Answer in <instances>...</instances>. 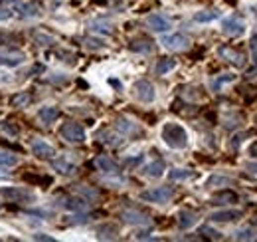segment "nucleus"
I'll use <instances>...</instances> for the list:
<instances>
[{"label": "nucleus", "mask_w": 257, "mask_h": 242, "mask_svg": "<svg viewBox=\"0 0 257 242\" xmlns=\"http://www.w3.org/2000/svg\"><path fill=\"white\" fill-rule=\"evenodd\" d=\"M162 141L170 147V149H184L188 145V133L182 125L178 123H166L160 131Z\"/></svg>", "instance_id": "f257e3e1"}, {"label": "nucleus", "mask_w": 257, "mask_h": 242, "mask_svg": "<svg viewBox=\"0 0 257 242\" xmlns=\"http://www.w3.org/2000/svg\"><path fill=\"white\" fill-rule=\"evenodd\" d=\"M174 191L170 187H154V189H148V191H142L140 193V201H146V203H156V205H164L172 199Z\"/></svg>", "instance_id": "f03ea898"}, {"label": "nucleus", "mask_w": 257, "mask_h": 242, "mask_svg": "<svg viewBox=\"0 0 257 242\" xmlns=\"http://www.w3.org/2000/svg\"><path fill=\"white\" fill-rule=\"evenodd\" d=\"M60 133H62V137L67 143H73V145H79V143L85 141V131L77 123H64L62 129H60Z\"/></svg>", "instance_id": "7ed1b4c3"}, {"label": "nucleus", "mask_w": 257, "mask_h": 242, "mask_svg": "<svg viewBox=\"0 0 257 242\" xmlns=\"http://www.w3.org/2000/svg\"><path fill=\"white\" fill-rule=\"evenodd\" d=\"M0 197H4L6 201H12V203H32L34 201V195L26 189H20V187L0 189Z\"/></svg>", "instance_id": "20e7f679"}, {"label": "nucleus", "mask_w": 257, "mask_h": 242, "mask_svg": "<svg viewBox=\"0 0 257 242\" xmlns=\"http://www.w3.org/2000/svg\"><path fill=\"white\" fill-rule=\"evenodd\" d=\"M160 44L170 52H180L190 46V40L184 34H166V36H162Z\"/></svg>", "instance_id": "39448f33"}, {"label": "nucleus", "mask_w": 257, "mask_h": 242, "mask_svg": "<svg viewBox=\"0 0 257 242\" xmlns=\"http://www.w3.org/2000/svg\"><path fill=\"white\" fill-rule=\"evenodd\" d=\"M134 97L142 103H152L154 97H156V91H154V85L146 80H140L134 83Z\"/></svg>", "instance_id": "423d86ee"}, {"label": "nucleus", "mask_w": 257, "mask_h": 242, "mask_svg": "<svg viewBox=\"0 0 257 242\" xmlns=\"http://www.w3.org/2000/svg\"><path fill=\"white\" fill-rule=\"evenodd\" d=\"M121 219H123L127 225H134V227H148V225H150L148 215H144V213H140V211H132V209L123 211V213H121Z\"/></svg>", "instance_id": "0eeeda50"}, {"label": "nucleus", "mask_w": 257, "mask_h": 242, "mask_svg": "<svg viewBox=\"0 0 257 242\" xmlns=\"http://www.w3.org/2000/svg\"><path fill=\"white\" fill-rule=\"evenodd\" d=\"M12 8H14V12H18L20 18H36V16H40V8L36 4H32V2H26V0L14 2Z\"/></svg>", "instance_id": "6e6552de"}, {"label": "nucleus", "mask_w": 257, "mask_h": 242, "mask_svg": "<svg viewBox=\"0 0 257 242\" xmlns=\"http://www.w3.org/2000/svg\"><path fill=\"white\" fill-rule=\"evenodd\" d=\"M244 28H246V24H244V20L238 18V16H230V18H226V20L222 22V30H224V34H228V36H240V34H244Z\"/></svg>", "instance_id": "1a4fd4ad"}, {"label": "nucleus", "mask_w": 257, "mask_h": 242, "mask_svg": "<svg viewBox=\"0 0 257 242\" xmlns=\"http://www.w3.org/2000/svg\"><path fill=\"white\" fill-rule=\"evenodd\" d=\"M26 60V56L22 52H16V50H6V52H0V66H6V68H16V66H22Z\"/></svg>", "instance_id": "9d476101"}, {"label": "nucleus", "mask_w": 257, "mask_h": 242, "mask_svg": "<svg viewBox=\"0 0 257 242\" xmlns=\"http://www.w3.org/2000/svg\"><path fill=\"white\" fill-rule=\"evenodd\" d=\"M146 26L152 30V32H166L172 28V22L168 18H164L162 14H150L146 18Z\"/></svg>", "instance_id": "9b49d317"}, {"label": "nucleus", "mask_w": 257, "mask_h": 242, "mask_svg": "<svg viewBox=\"0 0 257 242\" xmlns=\"http://www.w3.org/2000/svg\"><path fill=\"white\" fill-rule=\"evenodd\" d=\"M244 213L238 211V209H228V211H218V213H212L210 215V221L212 223H234L238 219H242Z\"/></svg>", "instance_id": "f8f14e48"}, {"label": "nucleus", "mask_w": 257, "mask_h": 242, "mask_svg": "<svg viewBox=\"0 0 257 242\" xmlns=\"http://www.w3.org/2000/svg\"><path fill=\"white\" fill-rule=\"evenodd\" d=\"M220 56H222L224 60H228L230 64L238 66V68L246 66V58H244V54H242V52H238V50H234V48H230V46H222V48H220Z\"/></svg>", "instance_id": "ddd939ff"}, {"label": "nucleus", "mask_w": 257, "mask_h": 242, "mask_svg": "<svg viewBox=\"0 0 257 242\" xmlns=\"http://www.w3.org/2000/svg\"><path fill=\"white\" fill-rule=\"evenodd\" d=\"M32 153H34L36 157H40V159H52V157L56 155V149H54L50 143H46L44 139H36V141L32 143Z\"/></svg>", "instance_id": "4468645a"}, {"label": "nucleus", "mask_w": 257, "mask_h": 242, "mask_svg": "<svg viewBox=\"0 0 257 242\" xmlns=\"http://www.w3.org/2000/svg\"><path fill=\"white\" fill-rule=\"evenodd\" d=\"M95 167H97L101 173H107V175H117V173H119V165H117L111 157H107V155H99V157L95 159Z\"/></svg>", "instance_id": "2eb2a0df"}, {"label": "nucleus", "mask_w": 257, "mask_h": 242, "mask_svg": "<svg viewBox=\"0 0 257 242\" xmlns=\"http://www.w3.org/2000/svg\"><path fill=\"white\" fill-rule=\"evenodd\" d=\"M93 32H97V34H107V36H111L113 34V22L111 20H105V18H95V20H91L89 24H87Z\"/></svg>", "instance_id": "dca6fc26"}, {"label": "nucleus", "mask_w": 257, "mask_h": 242, "mask_svg": "<svg viewBox=\"0 0 257 242\" xmlns=\"http://www.w3.org/2000/svg\"><path fill=\"white\" fill-rule=\"evenodd\" d=\"M38 117H40V121H42L44 125H52V123L60 117V109H58L56 105H46V107H42V109L38 111Z\"/></svg>", "instance_id": "f3484780"}, {"label": "nucleus", "mask_w": 257, "mask_h": 242, "mask_svg": "<svg viewBox=\"0 0 257 242\" xmlns=\"http://www.w3.org/2000/svg\"><path fill=\"white\" fill-rule=\"evenodd\" d=\"M64 209H67V211H75V213H79V211H85L87 209V199H79V197H67V199H62V203H60Z\"/></svg>", "instance_id": "a211bd4d"}, {"label": "nucleus", "mask_w": 257, "mask_h": 242, "mask_svg": "<svg viewBox=\"0 0 257 242\" xmlns=\"http://www.w3.org/2000/svg\"><path fill=\"white\" fill-rule=\"evenodd\" d=\"M238 201H240V197L234 191H220L212 197V205H232V203H238Z\"/></svg>", "instance_id": "6ab92c4d"}, {"label": "nucleus", "mask_w": 257, "mask_h": 242, "mask_svg": "<svg viewBox=\"0 0 257 242\" xmlns=\"http://www.w3.org/2000/svg\"><path fill=\"white\" fill-rule=\"evenodd\" d=\"M52 167H54L60 175H65V177L75 173V165H73V163H69V161H67V159H64V157L54 159V161H52Z\"/></svg>", "instance_id": "aec40b11"}, {"label": "nucleus", "mask_w": 257, "mask_h": 242, "mask_svg": "<svg viewBox=\"0 0 257 242\" xmlns=\"http://www.w3.org/2000/svg\"><path fill=\"white\" fill-rule=\"evenodd\" d=\"M142 173L146 175V177H150V179H158V177H162L164 175V163L158 159V161H152V163H148L144 169H142Z\"/></svg>", "instance_id": "412c9836"}, {"label": "nucleus", "mask_w": 257, "mask_h": 242, "mask_svg": "<svg viewBox=\"0 0 257 242\" xmlns=\"http://www.w3.org/2000/svg\"><path fill=\"white\" fill-rule=\"evenodd\" d=\"M196 221H198V215L192 213V211H180L178 213V225H180V229H192L196 225Z\"/></svg>", "instance_id": "4be33fe9"}, {"label": "nucleus", "mask_w": 257, "mask_h": 242, "mask_svg": "<svg viewBox=\"0 0 257 242\" xmlns=\"http://www.w3.org/2000/svg\"><path fill=\"white\" fill-rule=\"evenodd\" d=\"M128 48H130L132 52H138V54H148V52H152V42L140 38V40H132Z\"/></svg>", "instance_id": "5701e85b"}, {"label": "nucleus", "mask_w": 257, "mask_h": 242, "mask_svg": "<svg viewBox=\"0 0 257 242\" xmlns=\"http://www.w3.org/2000/svg\"><path fill=\"white\" fill-rule=\"evenodd\" d=\"M97 237L101 241H113V239H117V227L115 225H103V227L97 229Z\"/></svg>", "instance_id": "b1692460"}, {"label": "nucleus", "mask_w": 257, "mask_h": 242, "mask_svg": "<svg viewBox=\"0 0 257 242\" xmlns=\"http://www.w3.org/2000/svg\"><path fill=\"white\" fill-rule=\"evenodd\" d=\"M176 68V62L174 60H170V58H162V60H158V64H156V68H154V72L158 74V76H164V74H168L170 70H174Z\"/></svg>", "instance_id": "393cba45"}, {"label": "nucleus", "mask_w": 257, "mask_h": 242, "mask_svg": "<svg viewBox=\"0 0 257 242\" xmlns=\"http://www.w3.org/2000/svg\"><path fill=\"white\" fill-rule=\"evenodd\" d=\"M234 80H236V76H234V74H224V76H218V78H214L210 85H212V89H214V91H220V89H222L226 83H232Z\"/></svg>", "instance_id": "a878e982"}, {"label": "nucleus", "mask_w": 257, "mask_h": 242, "mask_svg": "<svg viewBox=\"0 0 257 242\" xmlns=\"http://www.w3.org/2000/svg\"><path fill=\"white\" fill-rule=\"evenodd\" d=\"M117 129H119L121 133H125V135H130V133H136V131H138L136 123L128 121L127 117H119V119H117Z\"/></svg>", "instance_id": "bb28decb"}, {"label": "nucleus", "mask_w": 257, "mask_h": 242, "mask_svg": "<svg viewBox=\"0 0 257 242\" xmlns=\"http://www.w3.org/2000/svg\"><path fill=\"white\" fill-rule=\"evenodd\" d=\"M220 18V12L218 10H202V12H196L194 14V20L196 22H214Z\"/></svg>", "instance_id": "cd10ccee"}, {"label": "nucleus", "mask_w": 257, "mask_h": 242, "mask_svg": "<svg viewBox=\"0 0 257 242\" xmlns=\"http://www.w3.org/2000/svg\"><path fill=\"white\" fill-rule=\"evenodd\" d=\"M0 165L2 167H14V165H18V157L10 151H0Z\"/></svg>", "instance_id": "c85d7f7f"}, {"label": "nucleus", "mask_w": 257, "mask_h": 242, "mask_svg": "<svg viewBox=\"0 0 257 242\" xmlns=\"http://www.w3.org/2000/svg\"><path fill=\"white\" fill-rule=\"evenodd\" d=\"M194 173L188 171V169H172L170 171V179L172 181H186V179H192Z\"/></svg>", "instance_id": "c756f323"}, {"label": "nucleus", "mask_w": 257, "mask_h": 242, "mask_svg": "<svg viewBox=\"0 0 257 242\" xmlns=\"http://www.w3.org/2000/svg\"><path fill=\"white\" fill-rule=\"evenodd\" d=\"M30 101H32L30 93H18L12 97V107H26Z\"/></svg>", "instance_id": "7c9ffc66"}, {"label": "nucleus", "mask_w": 257, "mask_h": 242, "mask_svg": "<svg viewBox=\"0 0 257 242\" xmlns=\"http://www.w3.org/2000/svg\"><path fill=\"white\" fill-rule=\"evenodd\" d=\"M99 139H101L103 143H109V145H119V143H121V137H119V135H115V133H111V131H103V133H99Z\"/></svg>", "instance_id": "2f4dec72"}, {"label": "nucleus", "mask_w": 257, "mask_h": 242, "mask_svg": "<svg viewBox=\"0 0 257 242\" xmlns=\"http://www.w3.org/2000/svg\"><path fill=\"white\" fill-rule=\"evenodd\" d=\"M214 185H232V179H228V177H222V175H214V177H210L208 179V187H214Z\"/></svg>", "instance_id": "473e14b6"}, {"label": "nucleus", "mask_w": 257, "mask_h": 242, "mask_svg": "<svg viewBox=\"0 0 257 242\" xmlns=\"http://www.w3.org/2000/svg\"><path fill=\"white\" fill-rule=\"evenodd\" d=\"M85 46L89 50H101V48H105V42L99 38H85Z\"/></svg>", "instance_id": "72a5a7b5"}, {"label": "nucleus", "mask_w": 257, "mask_h": 242, "mask_svg": "<svg viewBox=\"0 0 257 242\" xmlns=\"http://www.w3.org/2000/svg\"><path fill=\"white\" fill-rule=\"evenodd\" d=\"M200 235H204V237H208V239H212V241H220V239H222V235H220L218 231L210 229V227H202V229H200Z\"/></svg>", "instance_id": "f704fd0d"}, {"label": "nucleus", "mask_w": 257, "mask_h": 242, "mask_svg": "<svg viewBox=\"0 0 257 242\" xmlns=\"http://www.w3.org/2000/svg\"><path fill=\"white\" fill-rule=\"evenodd\" d=\"M236 241H256V235L252 229H242L238 235H236Z\"/></svg>", "instance_id": "c9c22d12"}, {"label": "nucleus", "mask_w": 257, "mask_h": 242, "mask_svg": "<svg viewBox=\"0 0 257 242\" xmlns=\"http://www.w3.org/2000/svg\"><path fill=\"white\" fill-rule=\"evenodd\" d=\"M85 199H97L99 197V193L95 191V189H89V187H85V185H79V189H77Z\"/></svg>", "instance_id": "e433bc0d"}, {"label": "nucleus", "mask_w": 257, "mask_h": 242, "mask_svg": "<svg viewBox=\"0 0 257 242\" xmlns=\"http://www.w3.org/2000/svg\"><path fill=\"white\" fill-rule=\"evenodd\" d=\"M250 48H252V56H254V60H256L257 64V36L252 38V42H250Z\"/></svg>", "instance_id": "4c0bfd02"}, {"label": "nucleus", "mask_w": 257, "mask_h": 242, "mask_svg": "<svg viewBox=\"0 0 257 242\" xmlns=\"http://www.w3.org/2000/svg\"><path fill=\"white\" fill-rule=\"evenodd\" d=\"M10 18H12V12H10L8 8H0V22L10 20Z\"/></svg>", "instance_id": "58836bf2"}, {"label": "nucleus", "mask_w": 257, "mask_h": 242, "mask_svg": "<svg viewBox=\"0 0 257 242\" xmlns=\"http://www.w3.org/2000/svg\"><path fill=\"white\" fill-rule=\"evenodd\" d=\"M34 241H42V242H54L52 237H46V235H34Z\"/></svg>", "instance_id": "ea45409f"}, {"label": "nucleus", "mask_w": 257, "mask_h": 242, "mask_svg": "<svg viewBox=\"0 0 257 242\" xmlns=\"http://www.w3.org/2000/svg\"><path fill=\"white\" fill-rule=\"evenodd\" d=\"M4 179H10V173L8 171H0V181H4Z\"/></svg>", "instance_id": "a19ab883"}, {"label": "nucleus", "mask_w": 257, "mask_h": 242, "mask_svg": "<svg viewBox=\"0 0 257 242\" xmlns=\"http://www.w3.org/2000/svg\"><path fill=\"white\" fill-rule=\"evenodd\" d=\"M250 153H252L254 157H257V143H254V145L250 147Z\"/></svg>", "instance_id": "79ce46f5"}, {"label": "nucleus", "mask_w": 257, "mask_h": 242, "mask_svg": "<svg viewBox=\"0 0 257 242\" xmlns=\"http://www.w3.org/2000/svg\"><path fill=\"white\" fill-rule=\"evenodd\" d=\"M248 169H250V171H256V173H257V165H256V163H252V165H248Z\"/></svg>", "instance_id": "37998d69"}, {"label": "nucleus", "mask_w": 257, "mask_h": 242, "mask_svg": "<svg viewBox=\"0 0 257 242\" xmlns=\"http://www.w3.org/2000/svg\"><path fill=\"white\" fill-rule=\"evenodd\" d=\"M2 2H6V4H14V2H18V0H2Z\"/></svg>", "instance_id": "c03bdc74"}, {"label": "nucleus", "mask_w": 257, "mask_h": 242, "mask_svg": "<svg viewBox=\"0 0 257 242\" xmlns=\"http://www.w3.org/2000/svg\"><path fill=\"white\" fill-rule=\"evenodd\" d=\"M254 223H256V225H257V217H256V219H254Z\"/></svg>", "instance_id": "a18cd8bd"}]
</instances>
